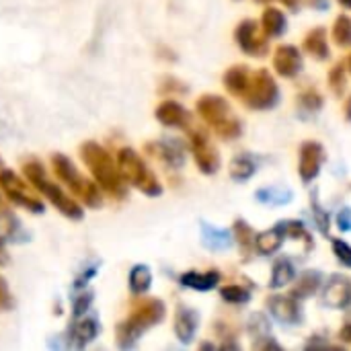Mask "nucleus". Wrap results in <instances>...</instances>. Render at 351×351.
I'll use <instances>...</instances> for the list:
<instances>
[{
  "label": "nucleus",
  "instance_id": "12",
  "mask_svg": "<svg viewBox=\"0 0 351 351\" xmlns=\"http://www.w3.org/2000/svg\"><path fill=\"white\" fill-rule=\"evenodd\" d=\"M323 302L329 308H348L351 304V280L343 274H335L323 288Z\"/></svg>",
  "mask_w": 351,
  "mask_h": 351
},
{
  "label": "nucleus",
  "instance_id": "32",
  "mask_svg": "<svg viewBox=\"0 0 351 351\" xmlns=\"http://www.w3.org/2000/svg\"><path fill=\"white\" fill-rule=\"evenodd\" d=\"M234 239L239 241V247L243 249V253H245V259H247V253H251L253 249H255V232H253V228L245 222V220H237L234 222Z\"/></svg>",
  "mask_w": 351,
  "mask_h": 351
},
{
  "label": "nucleus",
  "instance_id": "23",
  "mask_svg": "<svg viewBox=\"0 0 351 351\" xmlns=\"http://www.w3.org/2000/svg\"><path fill=\"white\" fill-rule=\"evenodd\" d=\"M304 49L317 60H327L329 58L327 31L323 27H315L313 31H308V35L304 37Z\"/></svg>",
  "mask_w": 351,
  "mask_h": 351
},
{
  "label": "nucleus",
  "instance_id": "28",
  "mask_svg": "<svg viewBox=\"0 0 351 351\" xmlns=\"http://www.w3.org/2000/svg\"><path fill=\"white\" fill-rule=\"evenodd\" d=\"M128 284H130V292L132 294H144L150 290V284H152V274H150V267L146 265H134L130 269V276H128Z\"/></svg>",
  "mask_w": 351,
  "mask_h": 351
},
{
  "label": "nucleus",
  "instance_id": "18",
  "mask_svg": "<svg viewBox=\"0 0 351 351\" xmlns=\"http://www.w3.org/2000/svg\"><path fill=\"white\" fill-rule=\"evenodd\" d=\"M234 37H237V43L241 45V49H243L245 53L257 56V53L263 51V39L259 37V31H257L255 21H251V19L243 21V23L237 27Z\"/></svg>",
  "mask_w": 351,
  "mask_h": 351
},
{
  "label": "nucleus",
  "instance_id": "44",
  "mask_svg": "<svg viewBox=\"0 0 351 351\" xmlns=\"http://www.w3.org/2000/svg\"><path fill=\"white\" fill-rule=\"evenodd\" d=\"M311 6L319 10H329V0H311Z\"/></svg>",
  "mask_w": 351,
  "mask_h": 351
},
{
  "label": "nucleus",
  "instance_id": "37",
  "mask_svg": "<svg viewBox=\"0 0 351 351\" xmlns=\"http://www.w3.org/2000/svg\"><path fill=\"white\" fill-rule=\"evenodd\" d=\"M298 103L304 111H319L323 107V97L317 95L315 90H308V93L298 97Z\"/></svg>",
  "mask_w": 351,
  "mask_h": 351
},
{
  "label": "nucleus",
  "instance_id": "31",
  "mask_svg": "<svg viewBox=\"0 0 351 351\" xmlns=\"http://www.w3.org/2000/svg\"><path fill=\"white\" fill-rule=\"evenodd\" d=\"M276 228L284 234V239L306 241L308 245H313V241H311V232L306 230V226H304L300 220H282L280 224H276Z\"/></svg>",
  "mask_w": 351,
  "mask_h": 351
},
{
  "label": "nucleus",
  "instance_id": "15",
  "mask_svg": "<svg viewBox=\"0 0 351 351\" xmlns=\"http://www.w3.org/2000/svg\"><path fill=\"white\" fill-rule=\"evenodd\" d=\"M146 152H150L154 158H158L162 165L171 167V169H181L185 162V150L183 144L177 140H160V142H150L144 146Z\"/></svg>",
  "mask_w": 351,
  "mask_h": 351
},
{
  "label": "nucleus",
  "instance_id": "45",
  "mask_svg": "<svg viewBox=\"0 0 351 351\" xmlns=\"http://www.w3.org/2000/svg\"><path fill=\"white\" fill-rule=\"evenodd\" d=\"M339 335H341V339H343V341L351 343V325H346V327L341 329V333H339Z\"/></svg>",
  "mask_w": 351,
  "mask_h": 351
},
{
  "label": "nucleus",
  "instance_id": "43",
  "mask_svg": "<svg viewBox=\"0 0 351 351\" xmlns=\"http://www.w3.org/2000/svg\"><path fill=\"white\" fill-rule=\"evenodd\" d=\"M6 263H8V251H6L4 241H2V237H0V267H4Z\"/></svg>",
  "mask_w": 351,
  "mask_h": 351
},
{
  "label": "nucleus",
  "instance_id": "22",
  "mask_svg": "<svg viewBox=\"0 0 351 351\" xmlns=\"http://www.w3.org/2000/svg\"><path fill=\"white\" fill-rule=\"evenodd\" d=\"M249 80H251V74H249V68L239 64V66H232L224 72V86L230 95L234 97H243L247 93V86H249Z\"/></svg>",
  "mask_w": 351,
  "mask_h": 351
},
{
  "label": "nucleus",
  "instance_id": "7",
  "mask_svg": "<svg viewBox=\"0 0 351 351\" xmlns=\"http://www.w3.org/2000/svg\"><path fill=\"white\" fill-rule=\"evenodd\" d=\"M0 191L16 208H23L31 214H43L45 204L31 191L29 181H23L14 171L0 169Z\"/></svg>",
  "mask_w": 351,
  "mask_h": 351
},
{
  "label": "nucleus",
  "instance_id": "42",
  "mask_svg": "<svg viewBox=\"0 0 351 351\" xmlns=\"http://www.w3.org/2000/svg\"><path fill=\"white\" fill-rule=\"evenodd\" d=\"M337 226H339V230H343V232H350L351 230V210L350 208H343V210L337 214Z\"/></svg>",
  "mask_w": 351,
  "mask_h": 351
},
{
  "label": "nucleus",
  "instance_id": "2",
  "mask_svg": "<svg viewBox=\"0 0 351 351\" xmlns=\"http://www.w3.org/2000/svg\"><path fill=\"white\" fill-rule=\"evenodd\" d=\"M165 315H167V306L158 298H138V300H134V304L130 306L125 319L115 327L117 348H121V350L134 348L140 341V337L144 335V331H148V329L156 327L158 323H162Z\"/></svg>",
  "mask_w": 351,
  "mask_h": 351
},
{
  "label": "nucleus",
  "instance_id": "51",
  "mask_svg": "<svg viewBox=\"0 0 351 351\" xmlns=\"http://www.w3.org/2000/svg\"><path fill=\"white\" fill-rule=\"evenodd\" d=\"M350 72H351V56H350Z\"/></svg>",
  "mask_w": 351,
  "mask_h": 351
},
{
  "label": "nucleus",
  "instance_id": "40",
  "mask_svg": "<svg viewBox=\"0 0 351 351\" xmlns=\"http://www.w3.org/2000/svg\"><path fill=\"white\" fill-rule=\"evenodd\" d=\"M333 253H335V257H337L346 267H351V247L346 241L333 239Z\"/></svg>",
  "mask_w": 351,
  "mask_h": 351
},
{
  "label": "nucleus",
  "instance_id": "38",
  "mask_svg": "<svg viewBox=\"0 0 351 351\" xmlns=\"http://www.w3.org/2000/svg\"><path fill=\"white\" fill-rule=\"evenodd\" d=\"M14 308V296L8 288V282L4 276H0V313H8Z\"/></svg>",
  "mask_w": 351,
  "mask_h": 351
},
{
  "label": "nucleus",
  "instance_id": "50",
  "mask_svg": "<svg viewBox=\"0 0 351 351\" xmlns=\"http://www.w3.org/2000/svg\"><path fill=\"white\" fill-rule=\"evenodd\" d=\"M257 2H271V0H257Z\"/></svg>",
  "mask_w": 351,
  "mask_h": 351
},
{
  "label": "nucleus",
  "instance_id": "4",
  "mask_svg": "<svg viewBox=\"0 0 351 351\" xmlns=\"http://www.w3.org/2000/svg\"><path fill=\"white\" fill-rule=\"evenodd\" d=\"M49 165H51V171L53 175L58 177V181L86 208H101L103 206V191L101 187L93 181V179H86L78 169L76 165L66 156V154H51L49 158Z\"/></svg>",
  "mask_w": 351,
  "mask_h": 351
},
{
  "label": "nucleus",
  "instance_id": "10",
  "mask_svg": "<svg viewBox=\"0 0 351 351\" xmlns=\"http://www.w3.org/2000/svg\"><path fill=\"white\" fill-rule=\"evenodd\" d=\"M267 311L284 327H296L302 323V311L294 296H269Z\"/></svg>",
  "mask_w": 351,
  "mask_h": 351
},
{
  "label": "nucleus",
  "instance_id": "30",
  "mask_svg": "<svg viewBox=\"0 0 351 351\" xmlns=\"http://www.w3.org/2000/svg\"><path fill=\"white\" fill-rule=\"evenodd\" d=\"M321 282H323V278L319 271H306L302 276V280L298 282V286L292 290V296L294 298H311L321 290Z\"/></svg>",
  "mask_w": 351,
  "mask_h": 351
},
{
  "label": "nucleus",
  "instance_id": "6",
  "mask_svg": "<svg viewBox=\"0 0 351 351\" xmlns=\"http://www.w3.org/2000/svg\"><path fill=\"white\" fill-rule=\"evenodd\" d=\"M197 115L224 140H234L241 136L243 125L241 119H237L230 111V105L226 99L218 95H204L197 99Z\"/></svg>",
  "mask_w": 351,
  "mask_h": 351
},
{
  "label": "nucleus",
  "instance_id": "25",
  "mask_svg": "<svg viewBox=\"0 0 351 351\" xmlns=\"http://www.w3.org/2000/svg\"><path fill=\"white\" fill-rule=\"evenodd\" d=\"M284 234L274 226L271 230H265V232H259L255 234V249L259 255H274L282 249L284 245Z\"/></svg>",
  "mask_w": 351,
  "mask_h": 351
},
{
  "label": "nucleus",
  "instance_id": "41",
  "mask_svg": "<svg viewBox=\"0 0 351 351\" xmlns=\"http://www.w3.org/2000/svg\"><path fill=\"white\" fill-rule=\"evenodd\" d=\"M160 93H171V90H175V93H185V86L179 82V80H175V78H165L162 82H160V88H158Z\"/></svg>",
  "mask_w": 351,
  "mask_h": 351
},
{
  "label": "nucleus",
  "instance_id": "48",
  "mask_svg": "<svg viewBox=\"0 0 351 351\" xmlns=\"http://www.w3.org/2000/svg\"><path fill=\"white\" fill-rule=\"evenodd\" d=\"M4 210H8V208H6V204H4V199H2V195H0V212H4Z\"/></svg>",
  "mask_w": 351,
  "mask_h": 351
},
{
  "label": "nucleus",
  "instance_id": "36",
  "mask_svg": "<svg viewBox=\"0 0 351 351\" xmlns=\"http://www.w3.org/2000/svg\"><path fill=\"white\" fill-rule=\"evenodd\" d=\"M313 212H315V220H317L319 230L327 237V234H329V224H331V220H329V214L319 206V202H317V193H313Z\"/></svg>",
  "mask_w": 351,
  "mask_h": 351
},
{
  "label": "nucleus",
  "instance_id": "29",
  "mask_svg": "<svg viewBox=\"0 0 351 351\" xmlns=\"http://www.w3.org/2000/svg\"><path fill=\"white\" fill-rule=\"evenodd\" d=\"M255 197L267 206H286L288 202L294 199V191L284 187H263L255 193Z\"/></svg>",
  "mask_w": 351,
  "mask_h": 351
},
{
  "label": "nucleus",
  "instance_id": "33",
  "mask_svg": "<svg viewBox=\"0 0 351 351\" xmlns=\"http://www.w3.org/2000/svg\"><path fill=\"white\" fill-rule=\"evenodd\" d=\"M333 41L339 47H351V19L348 14H339L333 23Z\"/></svg>",
  "mask_w": 351,
  "mask_h": 351
},
{
  "label": "nucleus",
  "instance_id": "20",
  "mask_svg": "<svg viewBox=\"0 0 351 351\" xmlns=\"http://www.w3.org/2000/svg\"><path fill=\"white\" fill-rule=\"evenodd\" d=\"M202 243L210 251H228L234 243V232L228 228H216L208 222H202Z\"/></svg>",
  "mask_w": 351,
  "mask_h": 351
},
{
  "label": "nucleus",
  "instance_id": "24",
  "mask_svg": "<svg viewBox=\"0 0 351 351\" xmlns=\"http://www.w3.org/2000/svg\"><path fill=\"white\" fill-rule=\"evenodd\" d=\"M261 27L265 31L267 37H280L286 27H288V21H286V14L280 10V8H265L263 10V16H261Z\"/></svg>",
  "mask_w": 351,
  "mask_h": 351
},
{
  "label": "nucleus",
  "instance_id": "5",
  "mask_svg": "<svg viewBox=\"0 0 351 351\" xmlns=\"http://www.w3.org/2000/svg\"><path fill=\"white\" fill-rule=\"evenodd\" d=\"M115 160H117L121 177L128 185H132L134 189H138L140 193H144L148 197H158L162 193V185H160L158 177L154 175V171L148 167V162L142 158L140 152H136L130 146H123L117 150Z\"/></svg>",
  "mask_w": 351,
  "mask_h": 351
},
{
  "label": "nucleus",
  "instance_id": "11",
  "mask_svg": "<svg viewBox=\"0 0 351 351\" xmlns=\"http://www.w3.org/2000/svg\"><path fill=\"white\" fill-rule=\"evenodd\" d=\"M325 160V148L319 142H304L300 146V165L298 173L304 183H311L319 177L321 167Z\"/></svg>",
  "mask_w": 351,
  "mask_h": 351
},
{
  "label": "nucleus",
  "instance_id": "49",
  "mask_svg": "<svg viewBox=\"0 0 351 351\" xmlns=\"http://www.w3.org/2000/svg\"><path fill=\"white\" fill-rule=\"evenodd\" d=\"M284 2H286V4H290V6H294V4H296V0H284Z\"/></svg>",
  "mask_w": 351,
  "mask_h": 351
},
{
  "label": "nucleus",
  "instance_id": "17",
  "mask_svg": "<svg viewBox=\"0 0 351 351\" xmlns=\"http://www.w3.org/2000/svg\"><path fill=\"white\" fill-rule=\"evenodd\" d=\"M247 329H249V335L253 337V346L255 348H263V350L278 348L280 350V346L271 341V323H269V319L263 313L251 315Z\"/></svg>",
  "mask_w": 351,
  "mask_h": 351
},
{
  "label": "nucleus",
  "instance_id": "1",
  "mask_svg": "<svg viewBox=\"0 0 351 351\" xmlns=\"http://www.w3.org/2000/svg\"><path fill=\"white\" fill-rule=\"evenodd\" d=\"M78 152H80L82 165L90 171V177L101 187V191L107 193L115 202L125 199L128 183L121 177L115 156L105 146H101L99 142H93V140L82 142Z\"/></svg>",
  "mask_w": 351,
  "mask_h": 351
},
{
  "label": "nucleus",
  "instance_id": "8",
  "mask_svg": "<svg viewBox=\"0 0 351 351\" xmlns=\"http://www.w3.org/2000/svg\"><path fill=\"white\" fill-rule=\"evenodd\" d=\"M245 97V103L251 107V109H271L278 105L280 101V88L276 84V80L271 78V74L267 70H257L251 80H249V86H247V93L243 95Z\"/></svg>",
  "mask_w": 351,
  "mask_h": 351
},
{
  "label": "nucleus",
  "instance_id": "9",
  "mask_svg": "<svg viewBox=\"0 0 351 351\" xmlns=\"http://www.w3.org/2000/svg\"><path fill=\"white\" fill-rule=\"evenodd\" d=\"M189 148H191V154H193L197 169L204 175H214L220 169V154L204 130H191L189 132Z\"/></svg>",
  "mask_w": 351,
  "mask_h": 351
},
{
  "label": "nucleus",
  "instance_id": "13",
  "mask_svg": "<svg viewBox=\"0 0 351 351\" xmlns=\"http://www.w3.org/2000/svg\"><path fill=\"white\" fill-rule=\"evenodd\" d=\"M154 117L158 123L165 128H177V130H187L191 125V113L177 101L167 99L160 101L154 109Z\"/></svg>",
  "mask_w": 351,
  "mask_h": 351
},
{
  "label": "nucleus",
  "instance_id": "34",
  "mask_svg": "<svg viewBox=\"0 0 351 351\" xmlns=\"http://www.w3.org/2000/svg\"><path fill=\"white\" fill-rule=\"evenodd\" d=\"M220 296L228 304H247L251 300V290H247L243 286H224L220 290Z\"/></svg>",
  "mask_w": 351,
  "mask_h": 351
},
{
  "label": "nucleus",
  "instance_id": "16",
  "mask_svg": "<svg viewBox=\"0 0 351 351\" xmlns=\"http://www.w3.org/2000/svg\"><path fill=\"white\" fill-rule=\"evenodd\" d=\"M175 335L183 346H189L199 327V313L189 306H177L175 311Z\"/></svg>",
  "mask_w": 351,
  "mask_h": 351
},
{
  "label": "nucleus",
  "instance_id": "26",
  "mask_svg": "<svg viewBox=\"0 0 351 351\" xmlns=\"http://www.w3.org/2000/svg\"><path fill=\"white\" fill-rule=\"evenodd\" d=\"M257 173V165L249 154H239L230 160V177L237 183H245L249 181L253 175Z\"/></svg>",
  "mask_w": 351,
  "mask_h": 351
},
{
  "label": "nucleus",
  "instance_id": "35",
  "mask_svg": "<svg viewBox=\"0 0 351 351\" xmlns=\"http://www.w3.org/2000/svg\"><path fill=\"white\" fill-rule=\"evenodd\" d=\"M329 86L333 88L335 95H343L346 90V72H343V64H335L329 72Z\"/></svg>",
  "mask_w": 351,
  "mask_h": 351
},
{
  "label": "nucleus",
  "instance_id": "52",
  "mask_svg": "<svg viewBox=\"0 0 351 351\" xmlns=\"http://www.w3.org/2000/svg\"><path fill=\"white\" fill-rule=\"evenodd\" d=\"M0 169H2V158H0Z\"/></svg>",
  "mask_w": 351,
  "mask_h": 351
},
{
  "label": "nucleus",
  "instance_id": "21",
  "mask_svg": "<svg viewBox=\"0 0 351 351\" xmlns=\"http://www.w3.org/2000/svg\"><path fill=\"white\" fill-rule=\"evenodd\" d=\"M222 276L220 271H206V274H199V271H187L179 278L181 286L183 288H189V290H197V292H210L214 290L218 284H220Z\"/></svg>",
  "mask_w": 351,
  "mask_h": 351
},
{
  "label": "nucleus",
  "instance_id": "46",
  "mask_svg": "<svg viewBox=\"0 0 351 351\" xmlns=\"http://www.w3.org/2000/svg\"><path fill=\"white\" fill-rule=\"evenodd\" d=\"M346 117L348 121H351V97H348V103H346Z\"/></svg>",
  "mask_w": 351,
  "mask_h": 351
},
{
  "label": "nucleus",
  "instance_id": "47",
  "mask_svg": "<svg viewBox=\"0 0 351 351\" xmlns=\"http://www.w3.org/2000/svg\"><path fill=\"white\" fill-rule=\"evenodd\" d=\"M339 4H343L346 8H351V0H337Z\"/></svg>",
  "mask_w": 351,
  "mask_h": 351
},
{
  "label": "nucleus",
  "instance_id": "19",
  "mask_svg": "<svg viewBox=\"0 0 351 351\" xmlns=\"http://www.w3.org/2000/svg\"><path fill=\"white\" fill-rule=\"evenodd\" d=\"M99 323L97 319L93 317H80L72 323L70 331H68V337L72 341L74 348H86L97 335H99Z\"/></svg>",
  "mask_w": 351,
  "mask_h": 351
},
{
  "label": "nucleus",
  "instance_id": "14",
  "mask_svg": "<svg viewBox=\"0 0 351 351\" xmlns=\"http://www.w3.org/2000/svg\"><path fill=\"white\" fill-rule=\"evenodd\" d=\"M302 53L296 45H290V43H284V45H278L276 51H274V68L280 76L284 78H294L300 74L302 70Z\"/></svg>",
  "mask_w": 351,
  "mask_h": 351
},
{
  "label": "nucleus",
  "instance_id": "27",
  "mask_svg": "<svg viewBox=\"0 0 351 351\" xmlns=\"http://www.w3.org/2000/svg\"><path fill=\"white\" fill-rule=\"evenodd\" d=\"M296 278V267L292 261L288 259H280L276 261L274 269H271V280H269V286L274 290H280V288H286L288 284H292Z\"/></svg>",
  "mask_w": 351,
  "mask_h": 351
},
{
  "label": "nucleus",
  "instance_id": "39",
  "mask_svg": "<svg viewBox=\"0 0 351 351\" xmlns=\"http://www.w3.org/2000/svg\"><path fill=\"white\" fill-rule=\"evenodd\" d=\"M90 300H93V294H90V292L78 294V296L74 298V302H72V317H74V319L84 317V313H86L88 306H90Z\"/></svg>",
  "mask_w": 351,
  "mask_h": 351
},
{
  "label": "nucleus",
  "instance_id": "3",
  "mask_svg": "<svg viewBox=\"0 0 351 351\" xmlns=\"http://www.w3.org/2000/svg\"><path fill=\"white\" fill-rule=\"evenodd\" d=\"M23 175L29 181V185L43 195L45 202H49V206H53L62 216H66L68 220H82L84 218V208L78 199L70 197L58 183H53L47 177V171L43 167V162L35 156L23 160Z\"/></svg>",
  "mask_w": 351,
  "mask_h": 351
}]
</instances>
